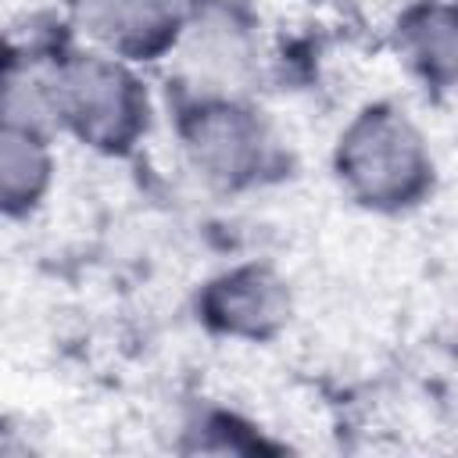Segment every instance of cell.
Listing matches in <instances>:
<instances>
[{
    "mask_svg": "<svg viewBox=\"0 0 458 458\" xmlns=\"http://www.w3.org/2000/svg\"><path fill=\"white\" fill-rule=\"evenodd\" d=\"M333 168L351 200L383 215L422 204L437 175L422 129L390 100L361 107L344 125L333 150Z\"/></svg>",
    "mask_w": 458,
    "mask_h": 458,
    "instance_id": "cell-1",
    "label": "cell"
},
{
    "mask_svg": "<svg viewBox=\"0 0 458 458\" xmlns=\"http://www.w3.org/2000/svg\"><path fill=\"white\" fill-rule=\"evenodd\" d=\"M54 122L104 154H125L150 122V100L129 61L79 50L50 68Z\"/></svg>",
    "mask_w": 458,
    "mask_h": 458,
    "instance_id": "cell-2",
    "label": "cell"
},
{
    "mask_svg": "<svg viewBox=\"0 0 458 458\" xmlns=\"http://www.w3.org/2000/svg\"><path fill=\"white\" fill-rule=\"evenodd\" d=\"M179 140L197 175L218 190L258 182L272 161V136L236 93H200L179 114Z\"/></svg>",
    "mask_w": 458,
    "mask_h": 458,
    "instance_id": "cell-3",
    "label": "cell"
},
{
    "mask_svg": "<svg viewBox=\"0 0 458 458\" xmlns=\"http://www.w3.org/2000/svg\"><path fill=\"white\" fill-rule=\"evenodd\" d=\"M172 54H182L200 93H236L258 64V36L236 4L193 0Z\"/></svg>",
    "mask_w": 458,
    "mask_h": 458,
    "instance_id": "cell-4",
    "label": "cell"
},
{
    "mask_svg": "<svg viewBox=\"0 0 458 458\" xmlns=\"http://www.w3.org/2000/svg\"><path fill=\"white\" fill-rule=\"evenodd\" d=\"M75 25L100 54L122 61H154L175 50L182 29L179 0H75Z\"/></svg>",
    "mask_w": 458,
    "mask_h": 458,
    "instance_id": "cell-5",
    "label": "cell"
},
{
    "mask_svg": "<svg viewBox=\"0 0 458 458\" xmlns=\"http://www.w3.org/2000/svg\"><path fill=\"white\" fill-rule=\"evenodd\" d=\"M200 315L225 336L268 340L290 322V290L268 265H236L204 286Z\"/></svg>",
    "mask_w": 458,
    "mask_h": 458,
    "instance_id": "cell-6",
    "label": "cell"
},
{
    "mask_svg": "<svg viewBox=\"0 0 458 458\" xmlns=\"http://www.w3.org/2000/svg\"><path fill=\"white\" fill-rule=\"evenodd\" d=\"M401 54L411 72L437 93H447L458 75V29L451 0H422L397 25Z\"/></svg>",
    "mask_w": 458,
    "mask_h": 458,
    "instance_id": "cell-7",
    "label": "cell"
},
{
    "mask_svg": "<svg viewBox=\"0 0 458 458\" xmlns=\"http://www.w3.org/2000/svg\"><path fill=\"white\" fill-rule=\"evenodd\" d=\"M54 179V154L39 129L0 118V215L32 211Z\"/></svg>",
    "mask_w": 458,
    "mask_h": 458,
    "instance_id": "cell-8",
    "label": "cell"
}]
</instances>
